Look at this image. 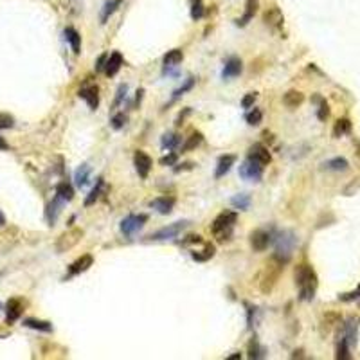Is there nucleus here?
Returning a JSON list of instances; mask_svg holds the SVG:
<instances>
[{"instance_id":"nucleus-1","label":"nucleus","mask_w":360,"mask_h":360,"mask_svg":"<svg viewBox=\"0 0 360 360\" xmlns=\"http://www.w3.org/2000/svg\"><path fill=\"white\" fill-rule=\"evenodd\" d=\"M296 285L299 288V299L301 301H312L317 292V274L310 265L303 263L296 268Z\"/></svg>"},{"instance_id":"nucleus-2","label":"nucleus","mask_w":360,"mask_h":360,"mask_svg":"<svg viewBox=\"0 0 360 360\" xmlns=\"http://www.w3.org/2000/svg\"><path fill=\"white\" fill-rule=\"evenodd\" d=\"M276 254H274V259L278 263H287L288 259L292 257V252H294V249H296V236H294V232L290 231H283L281 234L276 238Z\"/></svg>"},{"instance_id":"nucleus-3","label":"nucleus","mask_w":360,"mask_h":360,"mask_svg":"<svg viewBox=\"0 0 360 360\" xmlns=\"http://www.w3.org/2000/svg\"><path fill=\"white\" fill-rule=\"evenodd\" d=\"M236 220H238L236 213L225 211V213H222V215L213 222V232H215V236L220 241L229 240V236L232 234V229H234Z\"/></svg>"},{"instance_id":"nucleus-4","label":"nucleus","mask_w":360,"mask_h":360,"mask_svg":"<svg viewBox=\"0 0 360 360\" xmlns=\"http://www.w3.org/2000/svg\"><path fill=\"white\" fill-rule=\"evenodd\" d=\"M188 225H189V222H175V223H171V225H167V227H162L157 232H153V234L150 236V240L166 241V240H173V238H178Z\"/></svg>"},{"instance_id":"nucleus-5","label":"nucleus","mask_w":360,"mask_h":360,"mask_svg":"<svg viewBox=\"0 0 360 360\" xmlns=\"http://www.w3.org/2000/svg\"><path fill=\"white\" fill-rule=\"evenodd\" d=\"M263 167L259 162H256L254 159H250V157H247V160H245L243 164L240 166V176L245 180H252V182H259L263 176Z\"/></svg>"},{"instance_id":"nucleus-6","label":"nucleus","mask_w":360,"mask_h":360,"mask_svg":"<svg viewBox=\"0 0 360 360\" xmlns=\"http://www.w3.org/2000/svg\"><path fill=\"white\" fill-rule=\"evenodd\" d=\"M146 222H148V216L146 215H130L121 222V232L130 238V236L141 231L146 225Z\"/></svg>"},{"instance_id":"nucleus-7","label":"nucleus","mask_w":360,"mask_h":360,"mask_svg":"<svg viewBox=\"0 0 360 360\" xmlns=\"http://www.w3.org/2000/svg\"><path fill=\"white\" fill-rule=\"evenodd\" d=\"M272 243V234L265 229H256V231L250 234V245L256 252H263V250L268 249V245Z\"/></svg>"},{"instance_id":"nucleus-8","label":"nucleus","mask_w":360,"mask_h":360,"mask_svg":"<svg viewBox=\"0 0 360 360\" xmlns=\"http://www.w3.org/2000/svg\"><path fill=\"white\" fill-rule=\"evenodd\" d=\"M133 164H135V169H137L141 178H146L148 173H150L151 166H153L151 157L150 155H146L144 151H135V155H133Z\"/></svg>"},{"instance_id":"nucleus-9","label":"nucleus","mask_w":360,"mask_h":360,"mask_svg":"<svg viewBox=\"0 0 360 360\" xmlns=\"http://www.w3.org/2000/svg\"><path fill=\"white\" fill-rule=\"evenodd\" d=\"M249 157H250V159L256 160V162H259L261 166H268L270 160H272V155H270L268 148H265L263 144H254V146H250Z\"/></svg>"},{"instance_id":"nucleus-10","label":"nucleus","mask_w":360,"mask_h":360,"mask_svg":"<svg viewBox=\"0 0 360 360\" xmlns=\"http://www.w3.org/2000/svg\"><path fill=\"white\" fill-rule=\"evenodd\" d=\"M243 70V65H241L240 58H236V56H231L227 61H225V67H223V72L222 76L225 79H231V77H238Z\"/></svg>"},{"instance_id":"nucleus-11","label":"nucleus","mask_w":360,"mask_h":360,"mask_svg":"<svg viewBox=\"0 0 360 360\" xmlns=\"http://www.w3.org/2000/svg\"><path fill=\"white\" fill-rule=\"evenodd\" d=\"M79 98L85 99L86 105L90 107V110H96L99 105V88L96 85L85 86V88L79 90Z\"/></svg>"},{"instance_id":"nucleus-12","label":"nucleus","mask_w":360,"mask_h":360,"mask_svg":"<svg viewBox=\"0 0 360 360\" xmlns=\"http://www.w3.org/2000/svg\"><path fill=\"white\" fill-rule=\"evenodd\" d=\"M150 206L153 207L157 213H160V215H169V213L173 211V207H175V198L159 197V198H155V200H151Z\"/></svg>"},{"instance_id":"nucleus-13","label":"nucleus","mask_w":360,"mask_h":360,"mask_svg":"<svg viewBox=\"0 0 360 360\" xmlns=\"http://www.w3.org/2000/svg\"><path fill=\"white\" fill-rule=\"evenodd\" d=\"M121 67H123V54H121V52H112L107 58V63H105L103 70L107 76H116Z\"/></svg>"},{"instance_id":"nucleus-14","label":"nucleus","mask_w":360,"mask_h":360,"mask_svg":"<svg viewBox=\"0 0 360 360\" xmlns=\"http://www.w3.org/2000/svg\"><path fill=\"white\" fill-rule=\"evenodd\" d=\"M234 162H236L234 155H222L218 159V164H216V171H215L216 178H222V176L227 175V173L231 171V167L234 166Z\"/></svg>"},{"instance_id":"nucleus-15","label":"nucleus","mask_w":360,"mask_h":360,"mask_svg":"<svg viewBox=\"0 0 360 360\" xmlns=\"http://www.w3.org/2000/svg\"><path fill=\"white\" fill-rule=\"evenodd\" d=\"M81 236H83V231H79V229H74V231L63 234L60 238V241H58V250H65V249H70V247H74V245L79 241V238H81Z\"/></svg>"},{"instance_id":"nucleus-16","label":"nucleus","mask_w":360,"mask_h":360,"mask_svg":"<svg viewBox=\"0 0 360 360\" xmlns=\"http://www.w3.org/2000/svg\"><path fill=\"white\" fill-rule=\"evenodd\" d=\"M92 263H94V257L90 256V254H85V256L77 257L76 261H74L72 265H70L69 274H70V276L81 274V272H85V270H88L90 266H92Z\"/></svg>"},{"instance_id":"nucleus-17","label":"nucleus","mask_w":360,"mask_h":360,"mask_svg":"<svg viewBox=\"0 0 360 360\" xmlns=\"http://www.w3.org/2000/svg\"><path fill=\"white\" fill-rule=\"evenodd\" d=\"M257 6H259V0H247L245 2V13H243V17L241 18H238L236 20V24L238 26H247L250 20L254 18V15H256V11H257Z\"/></svg>"},{"instance_id":"nucleus-18","label":"nucleus","mask_w":360,"mask_h":360,"mask_svg":"<svg viewBox=\"0 0 360 360\" xmlns=\"http://www.w3.org/2000/svg\"><path fill=\"white\" fill-rule=\"evenodd\" d=\"M22 315V303L18 299H9L6 305V319L8 322H15Z\"/></svg>"},{"instance_id":"nucleus-19","label":"nucleus","mask_w":360,"mask_h":360,"mask_svg":"<svg viewBox=\"0 0 360 360\" xmlns=\"http://www.w3.org/2000/svg\"><path fill=\"white\" fill-rule=\"evenodd\" d=\"M65 40L70 43L74 54H79V51H81V36H79V33L74 27H67L65 29Z\"/></svg>"},{"instance_id":"nucleus-20","label":"nucleus","mask_w":360,"mask_h":360,"mask_svg":"<svg viewBox=\"0 0 360 360\" xmlns=\"http://www.w3.org/2000/svg\"><path fill=\"white\" fill-rule=\"evenodd\" d=\"M263 20H265L266 26L279 27L283 24V13L279 11V8H270L265 13V17H263Z\"/></svg>"},{"instance_id":"nucleus-21","label":"nucleus","mask_w":360,"mask_h":360,"mask_svg":"<svg viewBox=\"0 0 360 360\" xmlns=\"http://www.w3.org/2000/svg\"><path fill=\"white\" fill-rule=\"evenodd\" d=\"M90 173H92V169H90L88 164H81V166L76 169V173H74V180H76V184L79 186V188H85V186L88 184Z\"/></svg>"},{"instance_id":"nucleus-22","label":"nucleus","mask_w":360,"mask_h":360,"mask_svg":"<svg viewBox=\"0 0 360 360\" xmlns=\"http://www.w3.org/2000/svg\"><path fill=\"white\" fill-rule=\"evenodd\" d=\"M61 198L60 197H56L54 200L51 202L47 206V211H45V215H47V220H49V223L51 225H54V222H56V218H58V215H60V211H61Z\"/></svg>"},{"instance_id":"nucleus-23","label":"nucleus","mask_w":360,"mask_h":360,"mask_svg":"<svg viewBox=\"0 0 360 360\" xmlns=\"http://www.w3.org/2000/svg\"><path fill=\"white\" fill-rule=\"evenodd\" d=\"M303 101H305V96L301 94L299 90H290V92H287V94H285V98H283V103L287 105L288 108L299 107Z\"/></svg>"},{"instance_id":"nucleus-24","label":"nucleus","mask_w":360,"mask_h":360,"mask_svg":"<svg viewBox=\"0 0 360 360\" xmlns=\"http://www.w3.org/2000/svg\"><path fill=\"white\" fill-rule=\"evenodd\" d=\"M56 197H60L63 202H70L74 198V189L69 182H60L56 186Z\"/></svg>"},{"instance_id":"nucleus-25","label":"nucleus","mask_w":360,"mask_h":360,"mask_svg":"<svg viewBox=\"0 0 360 360\" xmlns=\"http://www.w3.org/2000/svg\"><path fill=\"white\" fill-rule=\"evenodd\" d=\"M24 326L27 328H33V330H38V331H45V333H51L52 331V324L47 321H38V319H26L24 321Z\"/></svg>"},{"instance_id":"nucleus-26","label":"nucleus","mask_w":360,"mask_h":360,"mask_svg":"<svg viewBox=\"0 0 360 360\" xmlns=\"http://www.w3.org/2000/svg\"><path fill=\"white\" fill-rule=\"evenodd\" d=\"M182 60H184V52L180 49H173V51H169L164 56V65L166 67H176Z\"/></svg>"},{"instance_id":"nucleus-27","label":"nucleus","mask_w":360,"mask_h":360,"mask_svg":"<svg viewBox=\"0 0 360 360\" xmlns=\"http://www.w3.org/2000/svg\"><path fill=\"white\" fill-rule=\"evenodd\" d=\"M328 169H331V171H344V169H347V160L342 159V157H337V159H331L328 160V162L324 164Z\"/></svg>"},{"instance_id":"nucleus-28","label":"nucleus","mask_w":360,"mask_h":360,"mask_svg":"<svg viewBox=\"0 0 360 360\" xmlns=\"http://www.w3.org/2000/svg\"><path fill=\"white\" fill-rule=\"evenodd\" d=\"M103 186H105V180L103 178H98V184H96V188L90 191V195L86 197V200H85V206L86 207H90L96 200H98L99 195H101V189H103Z\"/></svg>"},{"instance_id":"nucleus-29","label":"nucleus","mask_w":360,"mask_h":360,"mask_svg":"<svg viewBox=\"0 0 360 360\" xmlns=\"http://www.w3.org/2000/svg\"><path fill=\"white\" fill-rule=\"evenodd\" d=\"M231 204L236 207V209L245 211V209H249V206H250V197L249 195H236V197L231 198Z\"/></svg>"},{"instance_id":"nucleus-30","label":"nucleus","mask_w":360,"mask_h":360,"mask_svg":"<svg viewBox=\"0 0 360 360\" xmlns=\"http://www.w3.org/2000/svg\"><path fill=\"white\" fill-rule=\"evenodd\" d=\"M202 141H204V137H202V133H193L191 137H188V141L182 144V151H191L195 150L197 146L202 144Z\"/></svg>"},{"instance_id":"nucleus-31","label":"nucleus","mask_w":360,"mask_h":360,"mask_svg":"<svg viewBox=\"0 0 360 360\" xmlns=\"http://www.w3.org/2000/svg\"><path fill=\"white\" fill-rule=\"evenodd\" d=\"M349 130H351V123H349V119H340V121H337L333 133L337 135V137H340V135L349 133Z\"/></svg>"},{"instance_id":"nucleus-32","label":"nucleus","mask_w":360,"mask_h":360,"mask_svg":"<svg viewBox=\"0 0 360 360\" xmlns=\"http://www.w3.org/2000/svg\"><path fill=\"white\" fill-rule=\"evenodd\" d=\"M202 252H204V254H200V252H193V254H191L195 261H207L209 257L215 256V247H213V245H206V249L202 250Z\"/></svg>"},{"instance_id":"nucleus-33","label":"nucleus","mask_w":360,"mask_h":360,"mask_svg":"<svg viewBox=\"0 0 360 360\" xmlns=\"http://www.w3.org/2000/svg\"><path fill=\"white\" fill-rule=\"evenodd\" d=\"M121 6V0H112V2H108L107 6H105V9H103V15H101V20H103V24L108 20V17L110 15H114L117 11V8Z\"/></svg>"},{"instance_id":"nucleus-34","label":"nucleus","mask_w":360,"mask_h":360,"mask_svg":"<svg viewBox=\"0 0 360 360\" xmlns=\"http://www.w3.org/2000/svg\"><path fill=\"white\" fill-rule=\"evenodd\" d=\"M178 142H180V137L176 135V133H166V135L162 137V148L164 150H166V148L167 150H173Z\"/></svg>"},{"instance_id":"nucleus-35","label":"nucleus","mask_w":360,"mask_h":360,"mask_svg":"<svg viewBox=\"0 0 360 360\" xmlns=\"http://www.w3.org/2000/svg\"><path fill=\"white\" fill-rule=\"evenodd\" d=\"M245 119H247V123H249V125L257 126L259 123H261L263 114H261V110H259V108H254V110H250L249 114L245 116Z\"/></svg>"},{"instance_id":"nucleus-36","label":"nucleus","mask_w":360,"mask_h":360,"mask_svg":"<svg viewBox=\"0 0 360 360\" xmlns=\"http://www.w3.org/2000/svg\"><path fill=\"white\" fill-rule=\"evenodd\" d=\"M193 86H195V77H188V81L180 86V88H176L175 92H173V99H178L180 96H184L186 92H188V90H191Z\"/></svg>"},{"instance_id":"nucleus-37","label":"nucleus","mask_w":360,"mask_h":360,"mask_svg":"<svg viewBox=\"0 0 360 360\" xmlns=\"http://www.w3.org/2000/svg\"><path fill=\"white\" fill-rule=\"evenodd\" d=\"M202 17H204V4H202V0H193L191 18H193V20H200Z\"/></svg>"},{"instance_id":"nucleus-38","label":"nucleus","mask_w":360,"mask_h":360,"mask_svg":"<svg viewBox=\"0 0 360 360\" xmlns=\"http://www.w3.org/2000/svg\"><path fill=\"white\" fill-rule=\"evenodd\" d=\"M13 126H15L13 116L2 114V112H0V130H8V128H13Z\"/></svg>"},{"instance_id":"nucleus-39","label":"nucleus","mask_w":360,"mask_h":360,"mask_svg":"<svg viewBox=\"0 0 360 360\" xmlns=\"http://www.w3.org/2000/svg\"><path fill=\"white\" fill-rule=\"evenodd\" d=\"M319 110H317V117L321 121H326L328 119V116H330V108H328V103H326L324 99H319Z\"/></svg>"},{"instance_id":"nucleus-40","label":"nucleus","mask_w":360,"mask_h":360,"mask_svg":"<svg viewBox=\"0 0 360 360\" xmlns=\"http://www.w3.org/2000/svg\"><path fill=\"white\" fill-rule=\"evenodd\" d=\"M125 125H126V116H125V114H116V116H114V119H112V126H114L116 130H121Z\"/></svg>"},{"instance_id":"nucleus-41","label":"nucleus","mask_w":360,"mask_h":360,"mask_svg":"<svg viewBox=\"0 0 360 360\" xmlns=\"http://www.w3.org/2000/svg\"><path fill=\"white\" fill-rule=\"evenodd\" d=\"M256 98H257L256 92H250V94H247L243 99H241V107H243V108H250L254 105V101H256Z\"/></svg>"},{"instance_id":"nucleus-42","label":"nucleus","mask_w":360,"mask_h":360,"mask_svg":"<svg viewBox=\"0 0 360 360\" xmlns=\"http://www.w3.org/2000/svg\"><path fill=\"white\" fill-rule=\"evenodd\" d=\"M259 346H257V340L254 339V340H250V344H249V356L250 358H259Z\"/></svg>"},{"instance_id":"nucleus-43","label":"nucleus","mask_w":360,"mask_h":360,"mask_svg":"<svg viewBox=\"0 0 360 360\" xmlns=\"http://www.w3.org/2000/svg\"><path fill=\"white\" fill-rule=\"evenodd\" d=\"M176 159H178V155L176 153H169V155H166V157H162L160 159V164H164V166H171V164H175L176 162Z\"/></svg>"},{"instance_id":"nucleus-44","label":"nucleus","mask_w":360,"mask_h":360,"mask_svg":"<svg viewBox=\"0 0 360 360\" xmlns=\"http://www.w3.org/2000/svg\"><path fill=\"white\" fill-rule=\"evenodd\" d=\"M126 90H128V86H126V85H121V86H119V90H117V99H116V107H117V105H119V103H121V101H123V98H125V96H126Z\"/></svg>"},{"instance_id":"nucleus-45","label":"nucleus","mask_w":360,"mask_h":360,"mask_svg":"<svg viewBox=\"0 0 360 360\" xmlns=\"http://www.w3.org/2000/svg\"><path fill=\"white\" fill-rule=\"evenodd\" d=\"M342 301H360V287H358V290L356 292H353V294H347V296H342L340 297Z\"/></svg>"},{"instance_id":"nucleus-46","label":"nucleus","mask_w":360,"mask_h":360,"mask_svg":"<svg viewBox=\"0 0 360 360\" xmlns=\"http://www.w3.org/2000/svg\"><path fill=\"white\" fill-rule=\"evenodd\" d=\"M107 58H108L107 54H103V56H101V58H99L98 65H96V70H103V69H105V63H107Z\"/></svg>"},{"instance_id":"nucleus-47","label":"nucleus","mask_w":360,"mask_h":360,"mask_svg":"<svg viewBox=\"0 0 360 360\" xmlns=\"http://www.w3.org/2000/svg\"><path fill=\"white\" fill-rule=\"evenodd\" d=\"M0 150H9V144L2 137H0Z\"/></svg>"},{"instance_id":"nucleus-48","label":"nucleus","mask_w":360,"mask_h":360,"mask_svg":"<svg viewBox=\"0 0 360 360\" xmlns=\"http://www.w3.org/2000/svg\"><path fill=\"white\" fill-rule=\"evenodd\" d=\"M6 223V216L2 215V211H0V225H4Z\"/></svg>"},{"instance_id":"nucleus-49","label":"nucleus","mask_w":360,"mask_h":360,"mask_svg":"<svg viewBox=\"0 0 360 360\" xmlns=\"http://www.w3.org/2000/svg\"><path fill=\"white\" fill-rule=\"evenodd\" d=\"M229 360H234V358H241V355L240 353H236V355H231V356H227Z\"/></svg>"}]
</instances>
